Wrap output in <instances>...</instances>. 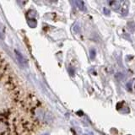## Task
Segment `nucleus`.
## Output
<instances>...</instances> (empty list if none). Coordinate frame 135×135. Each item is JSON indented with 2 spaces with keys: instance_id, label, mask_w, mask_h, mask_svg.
Listing matches in <instances>:
<instances>
[{
  "instance_id": "1",
  "label": "nucleus",
  "mask_w": 135,
  "mask_h": 135,
  "mask_svg": "<svg viewBox=\"0 0 135 135\" xmlns=\"http://www.w3.org/2000/svg\"><path fill=\"white\" fill-rule=\"evenodd\" d=\"M43 124L41 102L0 52V135H35Z\"/></svg>"
}]
</instances>
